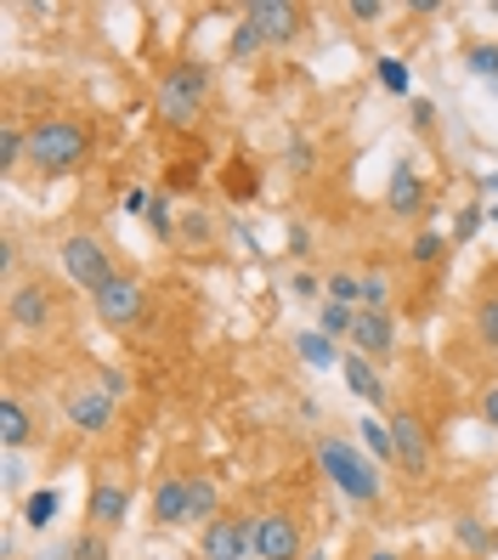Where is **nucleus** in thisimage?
<instances>
[{"label": "nucleus", "instance_id": "obj_42", "mask_svg": "<svg viewBox=\"0 0 498 560\" xmlns=\"http://www.w3.org/2000/svg\"><path fill=\"white\" fill-rule=\"evenodd\" d=\"M148 205H153V192H142V187H130L119 210H125V215H148Z\"/></svg>", "mask_w": 498, "mask_h": 560}, {"label": "nucleus", "instance_id": "obj_43", "mask_svg": "<svg viewBox=\"0 0 498 560\" xmlns=\"http://www.w3.org/2000/svg\"><path fill=\"white\" fill-rule=\"evenodd\" d=\"M96 385H103V390H108V397H114V402H119V397H125V390H130L119 369H103V374H96Z\"/></svg>", "mask_w": 498, "mask_h": 560}, {"label": "nucleus", "instance_id": "obj_41", "mask_svg": "<svg viewBox=\"0 0 498 560\" xmlns=\"http://www.w3.org/2000/svg\"><path fill=\"white\" fill-rule=\"evenodd\" d=\"M289 255H294V260H306V255H312V233H306V221H289Z\"/></svg>", "mask_w": 498, "mask_h": 560}, {"label": "nucleus", "instance_id": "obj_7", "mask_svg": "<svg viewBox=\"0 0 498 560\" xmlns=\"http://www.w3.org/2000/svg\"><path fill=\"white\" fill-rule=\"evenodd\" d=\"M91 312L103 317L108 328H137L142 323V312H148V289H142V278H130V272H119L103 294H91Z\"/></svg>", "mask_w": 498, "mask_h": 560}, {"label": "nucleus", "instance_id": "obj_5", "mask_svg": "<svg viewBox=\"0 0 498 560\" xmlns=\"http://www.w3.org/2000/svg\"><path fill=\"white\" fill-rule=\"evenodd\" d=\"M391 442H396V470H403L408 481H430V470H437V447H430V431L425 419L396 408L391 413Z\"/></svg>", "mask_w": 498, "mask_h": 560}, {"label": "nucleus", "instance_id": "obj_9", "mask_svg": "<svg viewBox=\"0 0 498 560\" xmlns=\"http://www.w3.org/2000/svg\"><path fill=\"white\" fill-rule=\"evenodd\" d=\"M62 419H69V431H80V436H108L114 431V397L103 385H74L69 397H62Z\"/></svg>", "mask_w": 498, "mask_h": 560}, {"label": "nucleus", "instance_id": "obj_27", "mask_svg": "<svg viewBox=\"0 0 498 560\" xmlns=\"http://www.w3.org/2000/svg\"><path fill=\"white\" fill-rule=\"evenodd\" d=\"M351 323H357V306H340V301H323L317 306V328L328 340H351Z\"/></svg>", "mask_w": 498, "mask_h": 560}, {"label": "nucleus", "instance_id": "obj_21", "mask_svg": "<svg viewBox=\"0 0 498 560\" xmlns=\"http://www.w3.org/2000/svg\"><path fill=\"white\" fill-rule=\"evenodd\" d=\"M57 510H62V492L57 487H35L23 499V526H28V533H46V526L57 521Z\"/></svg>", "mask_w": 498, "mask_h": 560}, {"label": "nucleus", "instance_id": "obj_12", "mask_svg": "<svg viewBox=\"0 0 498 560\" xmlns=\"http://www.w3.org/2000/svg\"><path fill=\"white\" fill-rule=\"evenodd\" d=\"M351 351H362L369 362H391V357H396V317H391V312H369V306H357V323H351Z\"/></svg>", "mask_w": 498, "mask_h": 560}, {"label": "nucleus", "instance_id": "obj_51", "mask_svg": "<svg viewBox=\"0 0 498 560\" xmlns=\"http://www.w3.org/2000/svg\"><path fill=\"white\" fill-rule=\"evenodd\" d=\"M487 215H493V221H498V205H487Z\"/></svg>", "mask_w": 498, "mask_h": 560}, {"label": "nucleus", "instance_id": "obj_35", "mask_svg": "<svg viewBox=\"0 0 498 560\" xmlns=\"http://www.w3.org/2000/svg\"><path fill=\"white\" fill-rule=\"evenodd\" d=\"M283 164H289L294 176H306L312 164H317V148H312L306 137H289V148H283Z\"/></svg>", "mask_w": 498, "mask_h": 560}, {"label": "nucleus", "instance_id": "obj_6", "mask_svg": "<svg viewBox=\"0 0 498 560\" xmlns=\"http://www.w3.org/2000/svg\"><path fill=\"white\" fill-rule=\"evenodd\" d=\"M255 560H306V533L301 521H294L289 510H267L255 515V544H250Z\"/></svg>", "mask_w": 498, "mask_h": 560}, {"label": "nucleus", "instance_id": "obj_32", "mask_svg": "<svg viewBox=\"0 0 498 560\" xmlns=\"http://www.w3.org/2000/svg\"><path fill=\"white\" fill-rule=\"evenodd\" d=\"M328 301L362 306V278H357V272H328Z\"/></svg>", "mask_w": 498, "mask_h": 560}, {"label": "nucleus", "instance_id": "obj_2", "mask_svg": "<svg viewBox=\"0 0 498 560\" xmlns=\"http://www.w3.org/2000/svg\"><path fill=\"white\" fill-rule=\"evenodd\" d=\"M28 159L40 164L46 176H69L91 159V125L74 114H51L40 125H28Z\"/></svg>", "mask_w": 498, "mask_h": 560}, {"label": "nucleus", "instance_id": "obj_23", "mask_svg": "<svg viewBox=\"0 0 498 560\" xmlns=\"http://www.w3.org/2000/svg\"><path fill=\"white\" fill-rule=\"evenodd\" d=\"M176 238H182L187 249H210V244H216V221H210L205 210H182V221H176Z\"/></svg>", "mask_w": 498, "mask_h": 560}, {"label": "nucleus", "instance_id": "obj_40", "mask_svg": "<svg viewBox=\"0 0 498 560\" xmlns=\"http://www.w3.org/2000/svg\"><path fill=\"white\" fill-rule=\"evenodd\" d=\"M346 18H351V23H374V18H385V0H351Z\"/></svg>", "mask_w": 498, "mask_h": 560}, {"label": "nucleus", "instance_id": "obj_48", "mask_svg": "<svg viewBox=\"0 0 498 560\" xmlns=\"http://www.w3.org/2000/svg\"><path fill=\"white\" fill-rule=\"evenodd\" d=\"M362 560H408V555H396V549H369Z\"/></svg>", "mask_w": 498, "mask_h": 560}, {"label": "nucleus", "instance_id": "obj_38", "mask_svg": "<svg viewBox=\"0 0 498 560\" xmlns=\"http://www.w3.org/2000/svg\"><path fill=\"white\" fill-rule=\"evenodd\" d=\"M227 192H232V199H255V176H250V159H232Z\"/></svg>", "mask_w": 498, "mask_h": 560}, {"label": "nucleus", "instance_id": "obj_16", "mask_svg": "<svg viewBox=\"0 0 498 560\" xmlns=\"http://www.w3.org/2000/svg\"><path fill=\"white\" fill-rule=\"evenodd\" d=\"M385 210H391V215H419V210H425V176H419V164H414V159H403V164L391 171Z\"/></svg>", "mask_w": 498, "mask_h": 560}, {"label": "nucleus", "instance_id": "obj_20", "mask_svg": "<svg viewBox=\"0 0 498 560\" xmlns=\"http://www.w3.org/2000/svg\"><path fill=\"white\" fill-rule=\"evenodd\" d=\"M357 442H362V453L374 458V465L385 470V465H396V442H391V419H357Z\"/></svg>", "mask_w": 498, "mask_h": 560}, {"label": "nucleus", "instance_id": "obj_49", "mask_svg": "<svg viewBox=\"0 0 498 560\" xmlns=\"http://www.w3.org/2000/svg\"><path fill=\"white\" fill-rule=\"evenodd\" d=\"M482 187H487V192H498V171H487V176H482Z\"/></svg>", "mask_w": 498, "mask_h": 560}, {"label": "nucleus", "instance_id": "obj_33", "mask_svg": "<svg viewBox=\"0 0 498 560\" xmlns=\"http://www.w3.org/2000/svg\"><path fill=\"white\" fill-rule=\"evenodd\" d=\"M289 294H294V301H328V278H317V272H294L289 278Z\"/></svg>", "mask_w": 498, "mask_h": 560}, {"label": "nucleus", "instance_id": "obj_17", "mask_svg": "<svg viewBox=\"0 0 498 560\" xmlns=\"http://www.w3.org/2000/svg\"><path fill=\"white\" fill-rule=\"evenodd\" d=\"M0 447H7V453L35 447V413H28V402L18 397V390L0 397Z\"/></svg>", "mask_w": 498, "mask_h": 560}, {"label": "nucleus", "instance_id": "obj_46", "mask_svg": "<svg viewBox=\"0 0 498 560\" xmlns=\"http://www.w3.org/2000/svg\"><path fill=\"white\" fill-rule=\"evenodd\" d=\"M35 560H74V549H69V544H51V549H40Z\"/></svg>", "mask_w": 498, "mask_h": 560}, {"label": "nucleus", "instance_id": "obj_19", "mask_svg": "<svg viewBox=\"0 0 498 560\" xmlns=\"http://www.w3.org/2000/svg\"><path fill=\"white\" fill-rule=\"evenodd\" d=\"M294 357H301L306 369H340V362H346V351L328 340L323 328H301V335H294Z\"/></svg>", "mask_w": 498, "mask_h": 560}, {"label": "nucleus", "instance_id": "obj_4", "mask_svg": "<svg viewBox=\"0 0 498 560\" xmlns=\"http://www.w3.org/2000/svg\"><path fill=\"white\" fill-rule=\"evenodd\" d=\"M62 272H69V283L85 289V294H103L119 278L108 244L96 238V233H69V238H62Z\"/></svg>", "mask_w": 498, "mask_h": 560}, {"label": "nucleus", "instance_id": "obj_10", "mask_svg": "<svg viewBox=\"0 0 498 560\" xmlns=\"http://www.w3.org/2000/svg\"><path fill=\"white\" fill-rule=\"evenodd\" d=\"M255 544V515H216L198 533V560H244Z\"/></svg>", "mask_w": 498, "mask_h": 560}, {"label": "nucleus", "instance_id": "obj_1", "mask_svg": "<svg viewBox=\"0 0 498 560\" xmlns=\"http://www.w3.org/2000/svg\"><path fill=\"white\" fill-rule=\"evenodd\" d=\"M312 458H317V470L328 476V487H335L340 499H351V504H362V510L385 499V470H380L351 436H317Z\"/></svg>", "mask_w": 498, "mask_h": 560}, {"label": "nucleus", "instance_id": "obj_31", "mask_svg": "<svg viewBox=\"0 0 498 560\" xmlns=\"http://www.w3.org/2000/svg\"><path fill=\"white\" fill-rule=\"evenodd\" d=\"M482 221H487V205H464L459 215H453V249H464V244H476V233H482Z\"/></svg>", "mask_w": 498, "mask_h": 560}, {"label": "nucleus", "instance_id": "obj_44", "mask_svg": "<svg viewBox=\"0 0 498 560\" xmlns=\"http://www.w3.org/2000/svg\"><path fill=\"white\" fill-rule=\"evenodd\" d=\"M482 419L498 431V385H487V390H482Z\"/></svg>", "mask_w": 498, "mask_h": 560}, {"label": "nucleus", "instance_id": "obj_24", "mask_svg": "<svg viewBox=\"0 0 498 560\" xmlns=\"http://www.w3.org/2000/svg\"><path fill=\"white\" fill-rule=\"evenodd\" d=\"M448 249H453V238L437 233V226H425V233H414V244H408V260H414V267H437Z\"/></svg>", "mask_w": 498, "mask_h": 560}, {"label": "nucleus", "instance_id": "obj_45", "mask_svg": "<svg viewBox=\"0 0 498 560\" xmlns=\"http://www.w3.org/2000/svg\"><path fill=\"white\" fill-rule=\"evenodd\" d=\"M7 492H23V458L7 453Z\"/></svg>", "mask_w": 498, "mask_h": 560}, {"label": "nucleus", "instance_id": "obj_15", "mask_svg": "<svg viewBox=\"0 0 498 560\" xmlns=\"http://www.w3.org/2000/svg\"><path fill=\"white\" fill-rule=\"evenodd\" d=\"M340 380H346V390L357 402H369V408H385L391 402V390H385V374L374 369L362 351H346V362H340Z\"/></svg>", "mask_w": 498, "mask_h": 560}, {"label": "nucleus", "instance_id": "obj_30", "mask_svg": "<svg viewBox=\"0 0 498 560\" xmlns=\"http://www.w3.org/2000/svg\"><path fill=\"white\" fill-rule=\"evenodd\" d=\"M142 221H148V233L164 244V238H176V221H182V215L171 210V199H164V192H153V205H148V215H142Z\"/></svg>", "mask_w": 498, "mask_h": 560}, {"label": "nucleus", "instance_id": "obj_36", "mask_svg": "<svg viewBox=\"0 0 498 560\" xmlns=\"http://www.w3.org/2000/svg\"><path fill=\"white\" fill-rule=\"evenodd\" d=\"M476 335H482L487 351H498V301H482L476 306Z\"/></svg>", "mask_w": 498, "mask_h": 560}, {"label": "nucleus", "instance_id": "obj_52", "mask_svg": "<svg viewBox=\"0 0 498 560\" xmlns=\"http://www.w3.org/2000/svg\"><path fill=\"white\" fill-rule=\"evenodd\" d=\"M493 164H498V153H493Z\"/></svg>", "mask_w": 498, "mask_h": 560}, {"label": "nucleus", "instance_id": "obj_3", "mask_svg": "<svg viewBox=\"0 0 498 560\" xmlns=\"http://www.w3.org/2000/svg\"><path fill=\"white\" fill-rule=\"evenodd\" d=\"M210 96V62H176V69H164L159 91H153V108L164 125H193L198 108H205Z\"/></svg>", "mask_w": 498, "mask_h": 560}, {"label": "nucleus", "instance_id": "obj_26", "mask_svg": "<svg viewBox=\"0 0 498 560\" xmlns=\"http://www.w3.org/2000/svg\"><path fill=\"white\" fill-rule=\"evenodd\" d=\"M374 80H380V91H391V96H408L414 91V69L403 57H380L374 62Z\"/></svg>", "mask_w": 498, "mask_h": 560}, {"label": "nucleus", "instance_id": "obj_28", "mask_svg": "<svg viewBox=\"0 0 498 560\" xmlns=\"http://www.w3.org/2000/svg\"><path fill=\"white\" fill-rule=\"evenodd\" d=\"M23 159H28V130L7 119V125H0V171L12 176V171H18Z\"/></svg>", "mask_w": 498, "mask_h": 560}, {"label": "nucleus", "instance_id": "obj_37", "mask_svg": "<svg viewBox=\"0 0 498 560\" xmlns=\"http://www.w3.org/2000/svg\"><path fill=\"white\" fill-rule=\"evenodd\" d=\"M69 549H74V560H108V538H103V533H91V526H85V533H80Z\"/></svg>", "mask_w": 498, "mask_h": 560}, {"label": "nucleus", "instance_id": "obj_34", "mask_svg": "<svg viewBox=\"0 0 498 560\" xmlns=\"http://www.w3.org/2000/svg\"><path fill=\"white\" fill-rule=\"evenodd\" d=\"M362 306H369V312H391V278L385 272L362 278Z\"/></svg>", "mask_w": 498, "mask_h": 560}, {"label": "nucleus", "instance_id": "obj_22", "mask_svg": "<svg viewBox=\"0 0 498 560\" xmlns=\"http://www.w3.org/2000/svg\"><path fill=\"white\" fill-rule=\"evenodd\" d=\"M221 515V492L210 476H193V510H187V526H210Z\"/></svg>", "mask_w": 498, "mask_h": 560}, {"label": "nucleus", "instance_id": "obj_47", "mask_svg": "<svg viewBox=\"0 0 498 560\" xmlns=\"http://www.w3.org/2000/svg\"><path fill=\"white\" fill-rule=\"evenodd\" d=\"M232 238H239V244H244V249H250V255H255V249H260V238H255V233H250V226H232Z\"/></svg>", "mask_w": 498, "mask_h": 560}, {"label": "nucleus", "instance_id": "obj_39", "mask_svg": "<svg viewBox=\"0 0 498 560\" xmlns=\"http://www.w3.org/2000/svg\"><path fill=\"white\" fill-rule=\"evenodd\" d=\"M408 119H414V130H430V125H437V103H430V96H414Z\"/></svg>", "mask_w": 498, "mask_h": 560}, {"label": "nucleus", "instance_id": "obj_29", "mask_svg": "<svg viewBox=\"0 0 498 560\" xmlns=\"http://www.w3.org/2000/svg\"><path fill=\"white\" fill-rule=\"evenodd\" d=\"M260 51H267V40H260V28L244 18L239 28H232V46H227V57H232V62H255Z\"/></svg>", "mask_w": 498, "mask_h": 560}, {"label": "nucleus", "instance_id": "obj_50", "mask_svg": "<svg viewBox=\"0 0 498 560\" xmlns=\"http://www.w3.org/2000/svg\"><path fill=\"white\" fill-rule=\"evenodd\" d=\"M306 560H328V555H323V549H312V555H306Z\"/></svg>", "mask_w": 498, "mask_h": 560}, {"label": "nucleus", "instance_id": "obj_18", "mask_svg": "<svg viewBox=\"0 0 498 560\" xmlns=\"http://www.w3.org/2000/svg\"><path fill=\"white\" fill-rule=\"evenodd\" d=\"M453 544H459L464 555H471V560H487V555H498V533H493V526H487L482 515H471V510H464V515H453Z\"/></svg>", "mask_w": 498, "mask_h": 560}, {"label": "nucleus", "instance_id": "obj_14", "mask_svg": "<svg viewBox=\"0 0 498 560\" xmlns=\"http://www.w3.org/2000/svg\"><path fill=\"white\" fill-rule=\"evenodd\" d=\"M125 521H130V492L119 481H96L91 499H85V526H91V533H103V538H114Z\"/></svg>", "mask_w": 498, "mask_h": 560}, {"label": "nucleus", "instance_id": "obj_25", "mask_svg": "<svg viewBox=\"0 0 498 560\" xmlns=\"http://www.w3.org/2000/svg\"><path fill=\"white\" fill-rule=\"evenodd\" d=\"M464 69H471L476 80L498 85V40H471L464 46Z\"/></svg>", "mask_w": 498, "mask_h": 560}, {"label": "nucleus", "instance_id": "obj_13", "mask_svg": "<svg viewBox=\"0 0 498 560\" xmlns=\"http://www.w3.org/2000/svg\"><path fill=\"white\" fill-rule=\"evenodd\" d=\"M187 510H193V476H159L153 481V499H148L153 526L176 533V526H187Z\"/></svg>", "mask_w": 498, "mask_h": 560}, {"label": "nucleus", "instance_id": "obj_8", "mask_svg": "<svg viewBox=\"0 0 498 560\" xmlns=\"http://www.w3.org/2000/svg\"><path fill=\"white\" fill-rule=\"evenodd\" d=\"M7 317H12V328H23V335H40V328L57 323V289H51L46 278L12 283V294H7Z\"/></svg>", "mask_w": 498, "mask_h": 560}, {"label": "nucleus", "instance_id": "obj_11", "mask_svg": "<svg viewBox=\"0 0 498 560\" xmlns=\"http://www.w3.org/2000/svg\"><path fill=\"white\" fill-rule=\"evenodd\" d=\"M244 18L260 28V40H267V46H294L306 35V12L289 7V0H255V7H244Z\"/></svg>", "mask_w": 498, "mask_h": 560}]
</instances>
